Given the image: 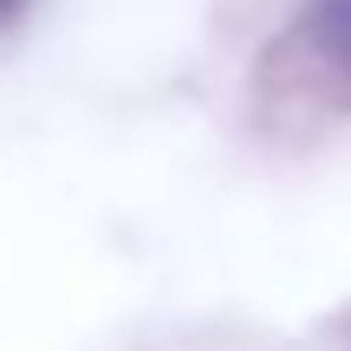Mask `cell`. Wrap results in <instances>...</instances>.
<instances>
[{
	"label": "cell",
	"instance_id": "6da1fadb",
	"mask_svg": "<svg viewBox=\"0 0 351 351\" xmlns=\"http://www.w3.org/2000/svg\"><path fill=\"white\" fill-rule=\"evenodd\" d=\"M293 52L306 59V78L351 111V0H306L293 20Z\"/></svg>",
	"mask_w": 351,
	"mask_h": 351
},
{
	"label": "cell",
	"instance_id": "7a4b0ae2",
	"mask_svg": "<svg viewBox=\"0 0 351 351\" xmlns=\"http://www.w3.org/2000/svg\"><path fill=\"white\" fill-rule=\"evenodd\" d=\"M20 7H26V0H0V26H7V20H20Z\"/></svg>",
	"mask_w": 351,
	"mask_h": 351
}]
</instances>
